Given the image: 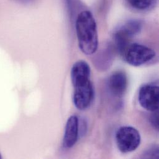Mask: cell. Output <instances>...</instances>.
<instances>
[{
	"label": "cell",
	"instance_id": "5b68a950",
	"mask_svg": "<svg viewBox=\"0 0 159 159\" xmlns=\"http://www.w3.org/2000/svg\"><path fill=\"white\" fill-rule=\"evenodd\" d=\"M115 138L118 149L123 154L136 150L141 141L139 132L132 126H122L118 128Z\"/></svg>",
	"mask_w": 159,
	"mask_h": 159
},
{
	"label": "cell",
	"instance_id": "3957f363",
	"mask_svg": "<svg viewBox=\"0 0 159 159\" xmlns=\"http://www.w3.org/2000/svg\"><path fill=\"white\" fill-rule=\"evenodd\" d=\"M156 55V52L142 44L130 43L121 53L124 61L133 66H141L152 60Z\"/></svg>",
	"mask_w": 159,
	"mask_h": 159
},
{
	"label": "cell",
	"instance_id": "7a4b0ae2",
	"mask_svg": "<svg viewBox=\"0 0 159 159\" xmlns=\"http://www.w3.org/2000/svg\"><path fill=\"white\" fill-rule=\"evenodd\" d=\"M76 30L81 52L86 55L94 54L98 45V33L95 18L90 11L80 13L76 20Z\"/></svg>",
	"mask_w": 159,
	"mask_h": 159
},
{
	"label": "cell",
	"instance_id": "30bf717a",
	"mask_svg": "<svg viewBox=\"0 0 159 159\" xmlns=\"http://www.w3.org/2000/svg\"><path fill=\"white\" fill-rule=\"evenodd\" d=\"M153 114L151 116L150 120L151 123L153 127L158 130L159 128V115H158V111H153Z\"/></svg>",
	"mask_w": 159,
	"mask_h": 159
},
{
	"label": "cell",
	"instance_id": "6da1fadb",
	"mask_svg": "<svg viewBox=\"0 0 159 159\" xmlns=\"http://www.w3.org/2000/svg\"><path fill=\"white\" fill-rule=\"evenodd\" d=\"M71 79L74 87V105L80 110H85L91 105L94 97L89 64L83 60L76 62L71 68Z\"/></svg>",
	"mask_w": 159,
	"mask_h": 159
},
{
	"label": "cell",
	"instance_id": "8fae6325",
	"mask_svg": "<svg viewBox=\"0 0 159 159\" xmlns=\"http://www.w3.org/2000/svg\"><path fill=\"white\" fill-rule=\"evenodd\" d=\"M0 159H2V156H1V154H0Z\"/></svg>",
	"mask_w": 159,
	"mask_h": 159
},
{
	"label": "cell",
	"instance_id": "8992f818",
	"mask_svg": "<svg viewBox=\"0 0 159 159\" xmlns=\"http://www.w3.org/2000/svg\"><path fill=\"white\" fill-rule=\"evenodd\" d=\"M138 101L141 106L148 111H158L159 105V86L154 84L143 85L139 89Z\"/></svg>",
	"mask_w": 159,
	"mask_h": 159
},
{
	"label": "cell",
	"instance_id": "277c9868",
	"mask_svg": "<svg viewBox=\"0 0 159 159\" xmlns=\"http://www.w3.org/2000/svg\"><path fill=\"white\" fill-rule=\"evenodd\" d=\"M142 27L141 20H130L116 30L113 34L114 47L120 54L131 43V39L141 32Z\"/></svg>",
	"mask_w": 159,
	"mask_h": 159
},
{
	"label": "cell",
	"instance_id": "9c48e42d",
	"mask_svg": "<svg viewBox=\"0 0 159 159\" xmlns=\"http://www.w3.org/2000/svg\"><path fill=\"white\" fill-rule=\"evenodd\" d=\"M133 9L139 11H146L152 9L157 0H126Z\"/></svg>",
	"mask_w": 159,
	"mask_h": 159
},
{
	"label": "cell",
	"instance_id": "52a82bcc",
	"mask_svg": "<svg viewBox=\"0 0 159 159\" xmlns=\"http://www.w3.org/2000/svg\"><path fill=\"white\" fill-rule=\"evenodd\" d=\"M108 89L110 93L116 98H122L128 88V80L126 73L121 71L114 72L108 80Z\"/></svg>",
	"mask_w": 159,
	"mask_h": 159
},
{
	"label": "cell",
	"instance_id": "ba28073f",
	"mask_svg": "<svg viewBox=\"0 0 159 159\" xmlns=\"http://www.w3.org/2000/svg\"><path fill=\"white\" fill-rule=\"evenodd\" d=\"M79 136V120L75 115L71 116L66 124L63 140L65 148L70 149L77 143Z\"/></svg>",
	"mask_w": 159,
	"mask_h": 159
}]
</instances>
